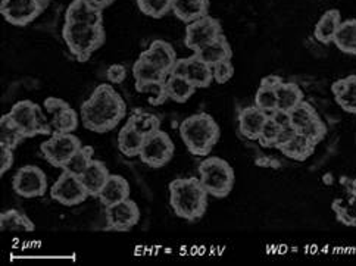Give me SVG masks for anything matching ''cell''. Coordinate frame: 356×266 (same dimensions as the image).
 Listing matches in <instances>:
<instances>
[{
    "instance_id": "obj_1",
    "label": "cell",
    "mask_w": 356,
    "mask_h": 266,
    "mask_svg": "<svg viewBox=\"0 0 356 266\" xmlns=\"http://www.w3.org/2000/svg\"><path fill=\"white\" fill-rule=\"evenodd\" d=\"M125 117V100L111 83L99 84L80 109V119L84 128L97 134L115 130Z\"/></svg>"
},
{
    "instance_id": "obj_2",
    "label": "cell",
    "mask_w": 356,
    "mask_h": 266,
    "mask_svg": "<svg viewBox=\"0 0 356 266\" xmlns=\"http://www.w3.org/2000/svg\"><path fill=\"white\" fill-rule=\"evenodd\" d=\"M209 194L199 176L175 178L170 183V206L178 218L196 222L208 209Z\"/></svg>"
},
{
    "instance_id": "obj_3",
    "label": "cell",
    "mask_w": 356,
    "mask_h": 266,
    "mask_svg": "<svg viewBox=\"0 0 356 266\" xmlns=\"http://www.w3.org/2000/svg\"><path fill=\"white\" fill-rule=\"evenodd\" d=\"M180 137L190 153L207 158L221 137V128L211 113L197 112L180 124Z\"/></svg>"
},
{
    "instance_id": "obj_4",
    "label": "cell",
    "mask_w": 356,
    "mask_h": 266,
    "mask_svg": "<svg viewBox=\"0 0 356 266\" xmlns=\"http://www.w3.org/2000/svg\"><path fill=\"white\" fill-rule=\"evenodd\" d=\"M62 39L75 59L87 62L105 44L106 31L104 25L65 22L62 27Z\"/></svg>"
},
{
    "instance_id": "obj_5",
    "label": "cell",
    "mask_w": 356,
    "mask_h": 266,
    "mask_svg": "<svg viewBox=\"0 0 356 266\" xmlns=\"http://www.w3.org/2000/svg\"><path fill=\"white\" fill-rule=\"evenodd\" d=\"M197 176L208 194L215 199L230 196L236 184V172L225 159L220 156H207L199 165Z\"/></svg>"
},
{
    "instance_id": "obj_6",
    "label": "cell",
    "mask_w": 356,
    "mask_h": 266,
    "mask_svg": "<svg viewBox=\"0 0 356 266\" xmlns=\"http://www.w3.org/2000/svg\"><path fill=\"white\" fill-rule=\"evenodd\" d=\"M50 5V0H2L0 15L14 27H27L42 17Z\"/></svg>"
},
{
    "instance_id": "obj_7",
    "label": "cell",
    "mask_w": 356,
    "mask_h": 266,
    "mask_svg": "<svg viewBox=\"0 0 356 266\" xmlns=\"http://www.w3.org/2000/svg\"><path fill=\"white\" fill-rule=\"evenodd\" d=\"M175 153V144L172 138L162 130L152 133L150 135L145 137L143 147L140 150V160L149 168H163L168 165Z\"/></svg>"
},
{
    "instance_id": "obj_8",
    "label": "cell",
    "mask_w": 356,
    "mask_h": 266,
    "mask_svg": "<svg viewBox=\"0 0 356 266\" xmlns=\"http://www.w3.org/2000/svg\"><path fill=\"white\" fill-rule=\"evenodd\" d=\"M81 146V140L74 133H54L40 144V153L52 167L62 169Z\"/></svg>"
},
{
    "instance_id": "obj_9",
    "label": "cell",
    "mask_w": 356,
    "mask_h": 266,
    "mask_svg": "<svg viewBox=\"0 0 356 266\" xmlns=\"http://www.w3.org/2000/svg\"><path fill=\"white\" fill-rule=\"evenodd\" d=\"M222 34L221 22L217 18L207 15L186 25L184 44L193 53H197L203 47L220 39Z\"/></svg>"
},
{
    "instance_id": "obj_10",
    "label": "cell",
    "mask_w": 356,
    "mask_h": 266,
    "mask_svg": "<svg viewBox=\"0 0 356 266\" xmlns=\"http://www.w3.org/2000/svg\"><path fill=\"white\" fill-rule=\"evenodd\" d=\"M50 197L62 206H79L90 197L80 178V175L63 171L50 187Z\"/></svg>"
},
{
    "instance_id": "obj_11",
    "label": "cell",
    "mask_w": 356,
    "mask_h": 266,
    "mask_svg": "<svg viewBox=\"0 0 356 266\" xmlns=\"http://www.w3.org/2000/svg\"><path fill=\"white\" fill-rule=\"evenodd\" d=\"M14 192L24 199L43 197L49 190V181L46 172L35 165L21 167L12 180Z\"/></svg>"
},
{
    "instance_id": "obj_12",
    "label": "cell",
    "mask_w": 356,
    "mask_h": 266,
    "mask_svg": "<svg viewBox=\"0 0 356 266\" xmlns=\"http://www.w3.org/2000/svg\"><path fill=\"white\" fill-rule=\"evenodd\" d=\"M106 224L113 231H130L140 221V208L134 200L127 199L106 206Z\"/></svg>"
},
{
    "instance_id": "obj_13",
    "label": "cell",
    "mask_w": 356,
    "mask_h": 266,
    "mask_svg": "<svg viewBox=\"0 0 356 266\" xmlns=\"http://www.w3.org/2000/svg\"><path fill=\"white\" fill-rule=\"evenodd\" d=\"M40 108L31 100H19L8 112L12 121H14L27 138L39 135V112Z\"/></svg>"
},
{
    "instance_id": "obj_14",
    "label": "cell",
    "mask_w": 356,
    "mask_h": 266,
    "mask_svg": "<svg viewBox=\"0 0 356 266\" xmlns=\"http://www.w3.org/2000/svg\"><path fill=\"white\" fill-rule=\"evenodd\" d=\"M268 117L270 115H266L264 110H261L255 105L240 109L237 117L240 134L250 142H258Z\"/></svg>"
},
{
    "instance_id": "obj_15",
    "label": "cell",
    "mask_w": 356,
    "mask_h": 266,
    "mask_svg": "<svg viewBox=\"0 0 356 266\" xmlns=\"http://www.w3.org/2000/svg\"><path fill=\"white\" fill-rule=\"evenodd\" d=\"M140 58L150 62L152 65H155L156 68H159L161 71H163L168 75L172 67L175 65V62L178 60L174 47L168 42L161 40V39L152 42L145 52L140 53Z\"/></svg>"
},
{
    "instance_id": "obj_16",
    "label": "cell",
    "mask_w": 356,
    "mask_h": 266,
    "mask_svg": "<svg viewBox=\"0 0 356 266\" xmlns=\"http://www.w3.org/2000/svg\"><path fill=\"white\" fill-rule=\"evenodd\" d=\"M65 22L104 25V10L95 8L87 0H74L65 10Z\"/></svg>"
},
{
    "instance_id": "obj_17",
    "label": "cell",
    "mask_w": 356,
    "mask_h": 266,
    "mask_svg": "<svg viewBox=\"0 0 356 266\" xmlns=\"http://www.w3.org/2000/svg\"><path fill=\"white\" fill-rule=\"evenodd\" d=\"M130 194H131V188L129 181H127L121 175L111 174L105 187L102 188V192L99 193L97 199L100 200V203L106 208V206L118 203V201L130 199Z\"/></svg>"
},
{
    "instance_id": "obj_18",
    "label": "cell",
    "mask_w": 356,
    "mask_h": 266,
    "mask_svg": "<svg viewBox=\"0 0 356 266\" xmlns=\"http://www.w3.org/2000/svg\"><path fill=\"white\" fill-rule=\"evenodd\" d=\"M109 176L111 174L105 162L93 159L92 163L87 167V169L80 175V178L87 190L88 196L97 197L102 192V188L105 187Z\"/></svg>"
},
{
    "instance_id": "obj_19",
    "label": "cell",
    "mask_w": 356,
    "mask_h": 266,
    "mask_svg": "<svg viewBox=\"0 0 356 266\" xmlns=\"http://www.w3.org/2000/svg\"><path fill=\"white\" fill-rule=\"evenodd\" d=\"M209 0H172V14L184 24L209 15Z\"/></svg>"
},
{
    "instance_id": "obj_20",
    "label": "cell",
    "mask_w": 356,
    "mask_h": 266,
    "mask_svg": "<svg viewBox=\"0 0 356 266\" xmlns=\"http://www.w3.org/2000/svg\"><path fill=\"white\" fill-rule=\"evenodd\" d=\"M336 103L348 113L356 115V75L337 80L332 85Z\"/></svg>"
},
{
    "instance_id": "obj_21",
    "label": "cell",
    "mask_w": 356,
    "mask_h": 266,
    "mask_svg": "<svg viewBox=\"0 0 356 266\" xmlns=\"http://www.w3.org/2000/svg\"><path fill=\"white\" fill-rule=\"evenodd\" d=\"M341 21V15L337 9H330L324 12V15L318 19L314 28V37L316 42L323 44L333 43Z\"/></svg>"
},
{
    "instance_id": "obj_22",
    "label": "cell",
    "mask_w": 356,
    "mask_h": 266,
    "mask_svg": "<svg viewBox=\"0 0 356 266\" xmlns=\"http://www.w3.org/2000/svg\"><path fill=\"white\" fill-rule=\"evenodd\" d=\"M0 231L2 233H34L35 224L22 210L9 209L0 213Z\"/></svg>"
},
{
    "instance_id": "obj_23",
    "label": "cell",
    "mask_w": 356,
    "mask_h": 266,
    "mask_svg": "<svg viewBox=\"0 0 356 266\" xmlns=\"http://www.w3.org/2000/svg\"><path fill=\"white\" fill-rule=\"evenodd\" d=\"M186 78L192 83L197 90L199 88H208L213 83L212 67L203 62L196 53L187 58V72Z\"/></svg>"
},
{
    "instance_id": "obj_24",
    "label": "cell",
    "mask_w": 356,
    "mask_h": 266,
    "mask_svg": "<svg viewBox=\"0 0 356 266\" xmlns=\"http://www.w3.org/2000/svg\"><path fill=\"white\" fill-rule=\"evenodd\" d=\"M315 147L316 144L314 142H311L307 135H303L298 131L296 135L291 138L289 143L278 149V151L291 160L303 162L314 155Z\"/></svg>"
},
{
    "instance_id": "obj_25",
    "label": "cell",
    "mask_w": 356,
    "mask_h": 266,
    "mask_svg": "<svg viewBox=\"0 0 356 266\" xmlns=\"http://www.w3.org/2000/svg\"><path fill=\"white\" fill-rule=\"evenodd\" d=\"M145 137L127 121L118 133V149L125 158H137L143 147Z\"/></svg>"
},
{
    "instance_id": "obj_26",
    "label": "cell",
    "mask_w": 356,
    "mask_h": 266,
    "mask_svg": "<svg viewBox=\"0 0 356 266\" xmlns=\"http://www.w3.org/2000/svg\"><path fill=\"white\" fill-rule=\"evenodd\" d=\"M196 55L203 62H207L208 65L213 67V65H217V63H220V62L230 60L232 56H233V50H232L230 43H228V40H227V37L222 34L220 39L212 42L207 47H203L202 50H199Z\"/></svg>"
},
{
    "instance_id": "obj_27",
    "label": "cell",
    "mask_w": 356,
    "mask_h": 266,
    "mask_svg": "<svg viewBox=\"0 0 356 266\" xmlns=\"http://www.w3.org/2000/svg\"><path fill=\"white\" fill-rule=\"evenodd\" d=\"M333 44L340 52L356 56V18L341 21Z\"/></svg>"
},
{
    "instance_id": "obj_28",
    "label": "cell",
    "mask_w": 356,
    "mask_h": 266,
    "mask_svg": "<svg viewBox=\"0 0 356 266\" xmlns=\"http://www.w3.org/2000/svg\"><path fill=\"white\" fill-rule=\"evenodd\" d=\"M165 85H167V93L168 97L175 103H186L190 100L197 88L190 83L184 77H175V75H168L167 81H165Z\"/></svg>"
},
{
    "instance_id": "obj_29",
    "label": "cell",
    "mask_w": 356,
    "mask_h": 266,
    "mask_svg": "<svg viewBox=\"0 0 356 266\" xmlns=\"http://www.w3.org/2000/svg\"><path fill=\"white\" fill-rule=\"evenodd\" d=\"M25 138H27V135H25L19 126L12 121L9 113L2 115V118H0V146L15 150Z\"/></svg>"
},
{
    "instance_id": "obj_30",
    "label": "cell",
    "mask_w": 356,
    "mask_h": 266,
    "mask_svg": "<svg viewBox=\"0 0 356 266\" xmlns=\"http://www.w3.org/2000/svg\"><path fill=\"white\" fill-rule=\"evenodd\" d=\"M277 99H278V109L290 112L305 100V94L302 88L296 83L284 81L277 88Z\"/></svg>"
},
{
    "instance_id": "obj_31",
    "label": "cell",
    "mask_w": 356,
    "mask_h": 266,
    "mask_svg": "<svg viewBox=\"0 0 356 266\" xmlns=\"http://www.w3.org/2000/svg\"><path fill=\"white\" fill-rule=\"evenodd\" d=\"M167 81V80H165ZM165 81H150V83H134L136 92L146 96L147 102L152 106H162L168 97L167 93V85H165Z\"/></svg>"
},
{
    "instance_id": "obj_32",
    "label": "cell",
    "mask_w": 356,
    "mask_h": 266,
    "mask_svg": "<svg viewBox=\"0 0 356 266\" xmlns=\"http://www.w3.org/2000/svg\"><path fill=\"white\" fill-rule=\"evenodd\" d=\"M133 78L134 83H150V81H165L168 78V74H165L150 62L140 58L133 65Z\"/></svg>"
},
{
    "instance_id": "obj_33",
    "label": "cell",
    "mask_w": 356,
    "mask_h": 266,
    "mask_svg": "<svg viewBox=\"0 0 356 266\" xmlns=\"http://www.w3.org/2000/svg\"><path fill=\"white\" fill-rule=\"evenodd\" d=\"M332 209L340 224L346 226H356V196L349 199H336Z\"/></svg>"
},
{
    "instance_id": "obj_34",
    "label": "cell",
    "mask_w": 356,
    "mask_h": 266,
    "mask_svg": "<svg viewBox=\"0 0 356 266\" xmlns=\"http://www.w3.org/2000/svg\"><path fill=\"white\" fill-rule=\"evenodd\" d=\"M95 159V147L93 146H81L75 153L70 158L62 169L72 172L75 175H81L88 165Z\"/></svg>"
},
{
    "instance_id": "obj_35",
    "label": "cell",
    "mask_w": 356,
    "mask_h": 266,
    "mask_svg": "<svg viewBox=\"0 0 356 266\" xmlns=\"http://www.w3.org/2000/svg\"><path fill=\"white\" fill-rule=\"evenodd\" d=\"M127 121H129L143 137H147L152 133L161 130V119L156 115H154V113L149 112L137 110Z\"/></svg>"
},
{
    "instance_id": "obj_36",
    "label": "cell",
    "mask_w": 356,
    "mask_h": 266,
    "mask_svg": "<svg viewBox=\"0 0 356 266\" xmlns=\"http://www.w3.org/2000/svg\"><path fill=\"white\" fill-rule=\"evenodd\" d=\"M136 2L143 15L154 19H161L172 10V0H136Z\"/></svg>"
},
{
    "instance_id": "obj_37",
    "label": "cell",
    "mask_w": 356,
    "mask_h": 266,
    "mask_svg": "<svg viewBox=\"0 0 356 266\" xmlns=\"http://www.w3.org/2000/svg\"><path fill=\"white\" fill-rule=\"evenodd\" d=\"M50 119H52V126L55 133H74L77 130V126L81 121L80 115L74 110L72 106L62 110L56 117Z\"/></svg>"
},
{
    "instance_id": "obj_38",
    "label": "cell",
    "mask_w": 356,
    "mask_h": 266,
    "mask_svg": "<svg viewBox=\"0 0 356 266\" xmlns=\"http://www.w3.org/2000/svg\"><path fill=\"white\" fill-rule=\"evenodd\" d=\"M289 115L291 125H293L298 131H300L303 126H307L312 119L318 117V112L309 102H305L303 100L302 103H299L296 108L289 112Z\"/></svg>"
},
{
    "instance_id": "obj_39",
    "label": "cell",
    "mask_w": 356,
    "mask_h": 266,
    "mask_svg": "<svg viewBox=\"0 0 356 266\" xmlns=\"http://www.w3.org/2000/svg\"><path fill=\"white\" fill-rule=\"evenodd\" d=\"M255 106L264 110L266 115H271L278 109V99H277V90H271V88L258 87L255 93Z\"/></svg>"
},
{
    "instance_id": "obj_40",
    "label": "cell",
    "mask_w": 356,
    "mask_h": 266,
    "mask_svg": "<svg viewBox=\"0 0 356 266\" xmlns=\"http://www.w3.org/2000/svg\"><path fill=\"white\" fill-rule=\"evenodd\" d=\"M327 124L321 119V117L318 115L315 119H312L307 126H303V128L299 131L303 135H307L311 142H314L315 144L321 143L325 135H327Z\"/></svg>"
},
{
    "instance_id": "obj_41",
    "label": "cell",
    "mask_w": 356,
    "mask_h": 266,
    "mask_svg": "<svg viewBox=\"0 0 356 266\" xmlns=\"http://www.w3.org/2000/svg\"><path fill=\"white\" fill-rule=\"evenodd\" d=\"M280 131H282V126H280L274 121L273 117H268V119H266L264 128H262V133L259 135L258 143L264 147H275Z\"/></svg>"
},
{
    "instance_id": "obj_42",
    "label": "cell",
    "mask_w": 356,
    "mask_h": 266,
    "mask_svg": "<svg viewBox=\"0 0 356 266\" xmlns=\"http://www.w3.org/2000/svg\"><path fill=\"white\" fill-rule=\"evenodd\" d=\"M212 75H213V83H217V84H225L230 81L234 75V65H233L232 59L220 62V63H217V65H213Z\"/></svg>"
},
{
    "instance_id": "obj_43",
    "label": "cell",
    "mask_w": 356,
    "mask_h": 266,
    "mask_svg": "<svg viewBox=\"0 0 356 266\" xmlns=\"http://www.w3.org/2000/svg\"><path fill=\"white\" fill-rule=\"evenodd\" d=\"M70 106L71 105L67 102V100H63L60 97H47L44 100V103H43V109L46 110V113L50 118L56 117L58 113H60L62 110H65Z\"/></svg>"
},
{
    "instance_id": "obj_44",
    "label": "cell",
    "mask_w": 356,
    "mask_h": 266,
    "mask_svg": "<svg viewBox=\"0 0 356 266\" xmlns=\"http://www.w3.org/2000/svg\"><path fill=\"white\" fill-rule=\"evenodd\" d=\"M15 162V150L5 146H0V175H5Z\"/></svg>"
},
{
    "instance_id": "obj_45",
    "label": "cell",
    "mask_w": 356,
    "mask_h": 266,
    "mask_svg": "<svg viewBox=\"0 0 356 266\" xmlns=\"http://www.w3.org/2000/svg\"><path fill=\"white\" fill-rule=\"evenodd\" d=\"M106 78L111 84H121L127 78V68L121 63H113L106 71Z\"/></svg>"
},
{
    "instance_id": "obj_46",
    "label": "cell",
    "mask_w": 356,
    "mask_h": 266,
    "mask_svg": "<svg viewBox=\"0 0 356 266\" xmlns=\"http://www.w3.org/2000/svg\"><path fill=\"white\" fill-rule=\"evenodd\" d=\"M296 133H298V130L295 128L293 125H290V126H284V128H282V131H280V134H278V138H277V143H275V147L274 149H280L282 146H284L286 143H289L291 138H293L295 135H296Z\"/></svg>"
},
{
    "instance_id": "obj_47",
    "label": "cell",
    "mask_w": 356,
    "mask_h": 266,
    "mask_svg": "<svg viewBox=\"0 0 356 266\" xmlns=\"http://www.w3.org/2000/svg\"><path fill=\"white\" fill-rule=\"evenodd\" d=\"M286 80L280 77V75H266V77H264L259 83L261 87H265V88H271V90H277V88L282 85Z\"/></svg>"
},
{
    "instance_id": "obj_48",
    "label": "cell",
    "mask_w": 356,
    "mask_h": 266,
    "mask_svg": "<svg viewBox=\"0 0 356 266\" xmlns=\"http://www.w3.org/2000/svg\"><path fill=\"white\" fill-rule=\"evenodd\" d=\"M270 117H273V118H274V121H275L280 126H282V128H284V126H290V125H291L289 112H284V110H280V109H277L274 113H271Z\"/></svg>"
},
{
    "instance_id": "obj_49",
    "label": "cell",
    "mask_w": 356,
    "mask_h": 266,
    "mask_svg": "<svg viewBox=\"0 0 356 266\" xmlns=\"http://www.w3.org/2000/svg\"><path fill=\"white\" fill-rule=\"evenodd\" d=\"M186 72H187V58L178 59L175 62V65L172 67L170 75H175V77H184L186 78Z\"/></svg>"
},
{
    "instance_id": "obj_50",
    "label": "cell",
    "mask_w": 356,
    "mask_h": 266,
    "mask_svg": "<svg viewBox=\"0 0 356 266\" xmlns=\"http://www.w3.org/2000/svg\"><path fill=\"white\" fill-rule=\"evenodd\" d=\"M257 165H258V167H264V168H280V167H282V163H280L277 159L266 158V156L262 158V159H258Z\"/></svg>"
},
{
    "instance_id": "obj_51",
    "label": "cell",
    "mask_w": 356,
    "mask_h": 266,
    "mask_svg": "<svg viewBox=\"0 0 356 266\" xmlns=\"http://www.w3.org/2000/svg\"><path fill=\"white\" fill-rule=\"evenodd\" d=\"M87 2L100 10H105L106 8H109L113 2H115V0H87Z\"/></svg>"
}]
</instances>
